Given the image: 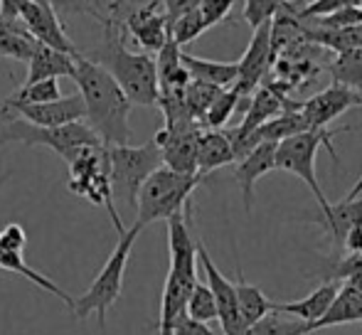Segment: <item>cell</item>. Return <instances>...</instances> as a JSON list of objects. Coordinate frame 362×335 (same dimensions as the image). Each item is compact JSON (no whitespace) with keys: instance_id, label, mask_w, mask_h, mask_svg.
<instances>
[{"instance_id":"6da1fadb","label":"cell","mask_w":362,"mask_h":335,"mask_svg":"<svg viewBox=\"0 0 362 335\" xmlns=\"http://www.w3.org/2000/svg\"><path fill=\"white\" fill-rule=\"evenodd\" d=\"M74 84L79 86L84 101V119L89 129L99 136L104 146H121L131 141V99L119 82L101 64L91 62L84 54L74 57Z\"/></svg>"},{"instance_id":"7a4b0ae2","label":"cell","mask_w":362,"mask_h":335,"mask_svg":"<svg viewBox=\"0 0 362 335\" xmlns=\"http://www.w3.org/2000/svg\"><path fill=\"white\" fill-rule=\"evenodd\" d=\"M96 20L104 25V40H101L99 47L81 54L89 57L91 62L101 64L119 82L121 89L126 91L131 104L156 106L158 94H160L156 57L148 52H131L126 47L124 30H121L119 18H116V13L109 5H106V13L99 15Z\"/></svg>"},{"instance_id":"3957f363","label":"cell","mask_w":362,"mask_h":335,"mask_svg":"<svg viewBox=\"0 0 362 335\" xmlns=\"http://www.w3.org/2000/svg\"><path fill=\"white\" fill-rule=\"evenodd\" d=\"M205 180V175L200 172H177L170 168L160 165L158 170H153L146 177V182L139 190V200H136V217L134 227H139L141 232L148 225L158 220H168V217L185 212L190 207L192 192L197 190V185Z\"/></svg>"},{"instance_id":"277c9868","label":"cell","mask_w":362,"mask_h":335,"mask_svg":"<svg viewBox=\"0 0 362 335\" xmlns=\"http://www.w3.org/2000/svg\"><path fill=\"white\" fill-rule=\"evenodd\" d=\"M141 235L139 227H131L124 235L119 237V245L114 247L111 257L106 259V264L101 266V271L94 276L91 286L81 293L79 298H74V308L72 313L79 321H84L89 313H96L99 318V326L106 328V313L109 308L116 306V301L121 298L124 291V276H126V266H129V257L134 249L136 237Z\"/></svg>"},{"instance_id":"5b68a950","label":"cell","mask_w":362,"mask_h":335,"mask_svg":"<svg viewBox=\"0 0 362 335\" xmlns=\"http://www.w3.org/2000/svg\"><path fill=\"white\" fill-rule=\"evenodd\" d=\"M350 129H308L303 134H296L291 139H284L276 143V170H286L291 175L300 177L313 192L318 207L328 205L323 187L318 185V175H315V158H318L320 148H328L330 158L338 163V153L333 148V139L340 134H348Z\"/></svg>"},{"instance_id":"8992f818","label":"cell","mask_w":362,"mask_h":335,"mask_svg":"<svg viewBox=\"0 0 362 335\" xmlns=\"http://www.w3.org/2000/svg\"><path fill=\"white\" fill-rule=\"evenodd\" d=\"M106 158H109V177L114 200L124 202L129 210H136L139 190L146 177L163 165V155L156 141H148L141 146H106Z\"/></svg>"},{"instance_id":"52a82bcc","label":"cell","mask_w":362,"mask_h":335,"mask_svg":"<svg viewBox=\"0 0 362 335\" xmlns=\"http://www.w3.org/2000/svg\"><path fill=\"white\" fill-rule=\"evenodd\" d=\"M8 143H23V146H45V148L54 151L57 155H62L64 160H72L81 148L89 146H104L99 141V136L89 129V124L81 121H72L64 126H33L23 119H8L5 129L0 131V146Z\"/></svg>"},{"instance_id":"ba28073f","label":"cell","mask_w":362,"mask_h":335,"mask_svg":"<svg viewBox=\"0 0 362 335\" xmlns=\"http://www.w3.org/2000/svg\"><path fill=\"white\" fill-rule=\"evenodd\" d=\"M69 190L74 195L89 200L91 205L104 207L109 212L114 230L119 237L126 232L121 215L116 210L114 192H111V177H109V158H106V146H89L81 148L79 153L69 160Z\"/></svg>"},{"instance_id":"9c48e42d","label":"cell","mask_w":362,"mask_h":335,"mask_svg":"<svg viewBox=\"0 0 362 335\" xmlns=\"http://www.w3.org/2000/svg\"><path fill=\"white\" fill-rule=\"evenodd\" d=\"M109 5L119 18L121 30L129 33L136 40V45H141L148 54L158 52L170 37V28H168V18L160 0H151V3L136 5V8L126 5V0H111Z\"/></svg>"},{"instance_id":"30bf717a","label":"cell","mask_w":362,"mask_h":335,"mask_svg":"<svg viewBox=\"0 0 362 335\" xmlns=\"http://www.w3.org/2000/svg\"><path fill=\"white\" fill-rule=\"evenodd\" d=\"M202 126L197 121H180V124H165L156 134V143L160 148L163 165L177 172H197V139Z\"/></svg>"},{"instance_id":"8fae6325","label":"cell","mask_w":362,"mask_h":335,"mask_svg":"<svg viewBox=\"0 0 362 335\" xmlns=\"http://www.w3.org/2000/svg\"><path fill=\"white\" fill-rule=\"evenodd\" d=\"M197 264L202 266L207 278V288L212 291L217 303V321L222 326L224 335H244L247 326L242 321V313L237 306V291H234V281H229L222 271L217 269V264L212 261L210 252L205 249V242L197 237Z\"/></svg>"},{"instance_id":"7c38bea8","label":"cell","mask_w":362,"mask_h":335,"mask_svg":"<svg viewBox=\"0 0 362 335\" xmlns=\"http://www.w3.org/2000/svg\"><path fill=\"white\" fill-rule=\"evenodd\" d=\"M274 67V54H272V20L264 25H259L254 30L249 47L244 49L242 59L237 62V89L242 94V99L247 101L252 96V91L257 86H262L264 77L269 74V69Z\"/></svg>"},{"instance_id":"4fadbf2b","label":"cell","mask_w":362,"mask_h":335,"mask_svg":"<svg viewBox=\"0 0 362 335\" xmlns=\"http://www.w3.org/2000/svg\"><path fill=\"white\" fill-rule=\"evenodd\" d=\"M20 20H23L25 30L33 35L35 42L47 45V47H54L59 52H67L72 57L79 54V49L69 40L59 15L45 0H23V5H20Z\"/></svg>"},{"instance_id":"5bb4252c","label":"cell","mask_w":362,"mask_h":335,"mask_svg":"<svg viewBox=\"0 0 362 335\" xmlns=\"http://www.w3.org/2000/svg\"><path fill=\"white\" fill-rule=\"evenodd\" d=\"M0 106H3V114L15 111L18 119L28 121V124H33V126H45V129L64 126V124H72V121L84 119V101H81V94H69L57 101H47V104H20V101L3 99Z\"/></svg>"},{"instance_id":"9a60e30c","label":"cell","mask_w":362,"mask_h":335,"mask_svg":"<svg viewBox=\"0 0 362 335\" xmlns=\"http://www.w3.org/2000/svg\"><path fill=\"white\" fill-rule=\"evenodd\" d=\"M360 106L362 94L343 84H330L328 89L300 101V114L305 116L310 129H328L338 116H343L350 109H360Z\"/></svg>"},{"instance_id":"2e32d148","label":"cell","mask_w":362,"mask_h":335,"mask_svg":"<svg viewBox=\"0 0 362 335\" xmlns=\"http://www.w3.org/2000/svg\"><path fill=\"white\" fill-rule=\"evenodd\" d=\"M308 222L320 225L325 237H330L335 249H343L345 235L353 230L358 222H362V195L358 197H343L340 202H328L320 207L318 215H308Z\"/></svg>"},{"instance_id":"e0dca14e","label":"cell","mask_w":362,"mask_h":335,"mask_svg":"<svg viewBox=\"0 0 362 335\" xmlns=\"http://www.w3.org/2000/svg\"><path fill=\"white\" fill-rule=\"evenodd\" d=\"M272 170H276V143L254 146L247 155H242L234 163V180H237L239 190H242L244 210L247 212H252L254 207V187H257V180Z\"/></svg>"},{"instance_id":"ac0fdd59","label":"cell","mask_w":362,"mask_h":335,"mask_svg":"<svg viewBox=\"0 0 362 335\" xmlns=\"http://www.w3.org/2000/svg\"><path fill=\"white\" fill-rule=\"evenodd\" d=\"M76 57V54H74ZM74 57L67 52H59L54 47H47V45L35 42V49L28 59V77H25V84L40 82V79H62L74 74Z\"/></svg>"},{"instance_id":"d6986e66","label":"cell","mask_w":362,"mask_h":335,"mask_svg":"<svg viewBox=\"0 0 362 335\" xmlns=\"http://www.w3.org/2000/svg\"><path fill=\"white\" fill-rule=\"evenodd\" d=\"M338 288H340V281H323L315 291H310L308 296L298 298V301H286V303L274 301V311L284 313V316H293L310 326V323L318 321V318L328 311V306L333 303Z\"/></svg>"},{"instance_id":"ffe728a7","label":"cell","mask_w":362,"mask_h":335,"mask_svg":"<svg viewBox=\"0 0 362 335\" xmlns=\"http://www.w3.org/2000/svg\"><path fill=\"white\" fill-rule=\"evenodd\" d=\"M348 323H362V293L355 291L348 283H340L338 293H335L333 303L328 311L308 326L310 333L320 331V328H335V326H348Z\"/></svg>"},{"instance_id":"44dd1931","label":"cell","mask_w":362,"mask_h":335,"mask_svg":"<svg viewBox=\"0 0 362 335\" xmlns=\"http://www.w3.org/2000/svg\"><path fill=\"white\" fill-rule=\"evenodd\" d=\"M232 163H234V151L227 134H224V129H202L200 139H197V172L207 177L217 168L232 165Z\"/></svg>"},{"instance_id":"7402d4cb","label":"cell","mask_w":362,"mask_h":335,"mask_svg":"<svg viewBox=\"0 0 362 335\" xmlns=\"http://www.w3.org/2000/svg\"><path fill=\"white\" fill-rule=\"evenodd\" d=\"M180 59L187 72H190V79L219 86V89L237 84V62H215V59H202L187 52H182Z\"/></svg>"},{"instance_id":"603a6c76","label":"cell","mask_w":362,"mask_h":335,"mask_svg":"<svg viewBox=\"0 0 362 335\" xmlns=\"http://www.w3.org/2000/svg\"><path fill=\"white\" fill-rule=\"evenodd\" d=\"M234 291H237V306H239V313H242L244 326H252L254 321H259V318H264L267 313L274 311V301L259 286H254L252 281H247L242 266H237Z\"/></svg>"},{"instance_id":"cb8c5ba5","label":"cell","mask_w":362,"mask_h":335,"mask_svg":"<svg viewBox=\"0 0 362 335\" xmlns=\"http://www.w3.org/2000/svg\"><path fill=\"white\" fill-rule=\"evenodd\" d=\"M0 269H5V271H13V274H20V276H25L28 281H33L37 288H45L47 293H52V296H57L59 301L64 303V306L72 311L74 308V298L69 296L67 291H64L62 286H57V283L52 281L49 276H45V274H40L37 269H33V266H28L25 264V259H23V254H18V252H8V249H3L0 247Z\"/></svg>"},{"instance_id":"d4e9b609","label":"cell","mask_w":362,"mask_h":335,"mask_svg":"<svg viewBox=\"0 0 362 335\" xmlns=\"http://www.w3.org/2000/svg\"><path fill=\"white\" fill-rule=\"evenodd\" d=\"M35 49L33 35L25 30L23 20H10L0 15V57L28 62Z\"/></svg>"},{"instance_id":"484cf974","label":"cell","mask_w":362,"mask_h":335,"mask_svg":"<svg viewBox=\"0 0 362 335\" xmlns=\"http://www.w3.org/2000/svg\"><path fill=\"white\" fill-rule=\"evenodd\" d=\"M328 74L333 84H343L362 94V47L335 54V59L328 64Z\"/></svg>"},{"instance_id":"4316f807","label":"cell","mask_w":362,"mask_h":335,"mask_svg":"<svg viewBox=\"0 0 362 335\" xmlns=\"http://www.w3.org/2000/svg\"><path fill=\"white\" fill-rule=\"evenodd\" d=\"M242 101L244 99H242V94H239L237 86H227V89H222L215 96V101L207 106L200 126L202 129H224V126L229 124V119L234 116V111L239 109Z\"/></svg>"},{"instance_id":"83f0119b","label":"cell","mask_w":362,"mask_h":335,"mask_svg":"<svg viewBox=\"0 0 362 335\" xmlns=\"http://www.w3.org/2000/svg\"><path fill=\"white\" fill-rule=\"evenodd\" d=\"M244 335H313L308 331V323L298 321L293 316H284V313H267L264 318L254 321L252 326H247Z\"/></svg>"},{"instance_id":"f1b7e54d","label":"cell","mask_w":362,"mask_h":335,"mask_svg":"<svg viewBox=\"0 0 362 335\" xmlns=\"http://www.w3.org/2000/svg\"><path fill=\"white\" fill-rule=\"evenodd\" d=\"M62 86L59 79H40L33 84H23L13 96H8V101H20V104H47V101L62 99Z\"/></svg>"},{"instance_id":"f546056e","label":"cell","mask_w":362,"mask_h":335,"mask_svg":"<svg viewBox=\"0 0 362 335\" xmlns=\"http://www.w3.org/2000/svg\"><path fill=\"white\" fill-rule=\"evenodd\" d=\"M185 316L200 323L217 321V303H215L212 291L207 288V283L197 281L195 286H192L190 296H187V303H185Z\"/></svg>"},{"instance_id":"4dcf8cb0","label":"cell","mask_w":362,"mask_h":335,"mask_svg":"<svg viewBox=\"0 0 362 335\" xmlns=\"http://www.w3.org/2000/svg\"><path fill=\"white\" fill-rule=\"evenodd\" d=\"M219 86H212V84H205V82H197V79H190V84L185 86L182 96H185V106L187 111L192 114V119L200 124L202 116H205L207 106L215 101V96L219 94Z\"/></svg>"},{"instance_id":"1f68e13d","label":"cell","mask_w":362,"mask_h":335,"mask_svg":"<svg viewBox=\"0 0 362 335\" xmlns=\"http://www.w3.org/2000/svg\"><path fill=\"white\" fill-rule=\"evenodd\" d=\"M207 30V25H205V20H202V15H200V10L197 8H192V10H187V13H182L177 20H173L170 23V37L175 40L177 45H190V42H195L197 37H200L202 33Z\"/></svg>"},{"instance_id":"d6a6232c","label":"cell","mask_w":362,"mask_h":335,"mask_svg":"<svg viewBox=\"0 0 362 335\" xmlns=\"http://www.w3.org/2000/svg\"><path fill=\"white\" fill-rule=\"evenodd\" d=\"M313 28L323 30H338V28H350V25L362 23V5H343V8L333 10V13L323 15V18H313Z\"/></svg>"},{"instance_id":"836d02e7","label":"cell","mask_w":362,"mask_h":335,"mask_svg":"<svg viewBox=\"0 0 362 335\" xmlns=\"http://www.w3.org/2000/svg\"><path fill=\"white\" fill-rule=\"evenodd\" d=\"M284 3H286V0H244L242 18L249 23V28L257 30L259 25L269 23Z\"/></svg>"},{"instance_id":"e575fe53","label":"cell","mask_w":362,"mask_h":335,"mask_svg":"<svg viewBox=\"0 0 362 335\" xmlns=\"http://www.w3.org/2000/svg\"><path fill=\"white\" fill-rule=\"evenodd\" d=\"M234 3H237V0H200L197 10H200L202 20H205L207 30L227 20L229 13H232V8H234Z\"/></svg>"},{"instance_id":"d590c367","label":"cell","mask_w":362,"mask_h":335,"mask_svg":"<svg viewBox=\"0 0 362 335\" xmlns=\"http://www.w3.org/2000/svg\"><path fill=\"white\" fill-rule=\"evenodd\" d=\"M45 3L49 5V8L54 10V13L59 15V18H67V15H99V10H96V5L91 3V0H45Z\"/></svg>"},{"instance_id":"8d00e7d4","label":"cell","mask_w":362,"mask_h":335,"mask_svg":"<svg viewBox=\"0 0 362 335\" xmlns=\"http://www.w3.org/2000/svg\"><path fill=\"white\" fill-rule=\"evenodd\" d=\"M25 245H28V232L23 230V225H18V222H10L8 227H3V230H0V247H3V249L23 254Z\"/></svg>"},{"instance_id":"74e56055","label":"cell","mask_w":362,"mask_h":335,"mask_svg":"<svg viewBox=\"0 0 362 335\" xmlns=\"http://www.w3.org/2000/svg\"><path fill=\"white\" fill-rule=\"evenodd\" d=\"M170 335H215V331L210 328V323H200L187 316H180L175 321V326H173Z\"/></svg>"},{"instance_id":"f35d334b","label":"cell","mask_w":362,"mask_h":335,"mask_svg":"<svg viewBox=\"0 0 362 335\" xmlns=\"http://www.w3.org/2000/svg\"><path fill=\"white\" fill-rule=\"evenodd\" d=\"M160 3H163V10H165L168 28H170L173 20H177L182 13H187V10L197 8V5H200V0H160Z\"/></svg>"},{"instance_id":"ab89813d","label":"cell","mask_w":362,"mask_h":335,"mask_svg":"<svg viewBox=\"0 0 362 335\" xmlns=\"http://www.w3.org/2000/svg\"><path fill=\"white\" fill-rule=\"evenodd\" d=\"M343 249L348 254H362V222H358V225L345 235Z\"/></svg>"},{"instance_id":"60d3db41","label":"cell","mask_w":362,"mask_h":335,"mask_svg":"<svg viewBox=\"0 0 362 335\" xmlns=\"http://www.w3.org/2000/svg\"><path fill=\"white\" fill-rule=\"evenodd\" d=\"M20 5H23V0H0V15L10 20H20Z\"/></svg>"},{"instance_id":"b9f144b4","label":"cell","mask_w":362,"mask_h":335,"mask_svg":"<svg viewBox=\"0 0 362 335\" xmlns=\"http://www.w3.org/2000/svg\"><path fill=\"white\" fill-rule=\"evenodd\" d=\"M358 195H362V175L358 177V182H355V187H353V190H350L345 197H358Z\"/></svg>"},{"instance_id":"7bdbcfd3","label":"cell","mask_w":362,"mask_h":335,"mask_svg":"<svg viewBox=\"0 0 362 335\" xmlns=\"http://www.w3.org/2000/svg\"><path fill=\"white\" fill-rule=\"evenodd\" d=\"M5 180H8V172H3V175H0V187H3Z\"/></svg>"},{"instance_id":"ee69618b","label":"cell","mask_w":362,"mask_h":335,"mask_svg":"<svg viewBox=\"0 0 362 335\" xmlns=\"http://www.w3.org/2000/svg\"><path fill=\"white\" fill-rule=\"evenodd\" d=\"M0 114H3V106H0Z\"/></svg>"}]
</instances>
